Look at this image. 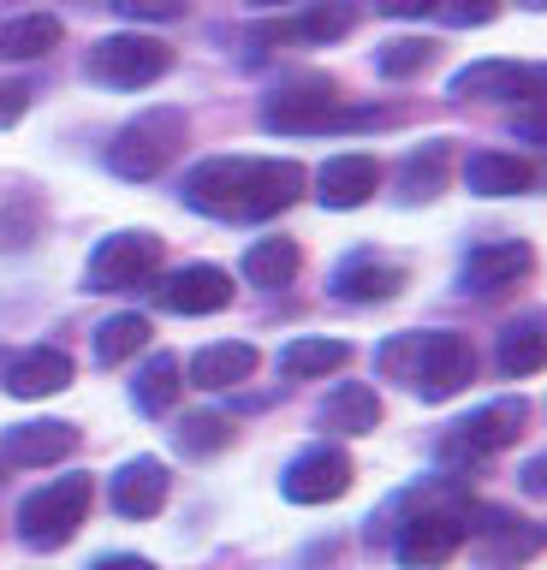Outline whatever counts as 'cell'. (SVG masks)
I'll return each instance as SVG.
<instances>
[{"label":"cell","mask_w":547,"mask_h":570,"mask_svg":"<svg viewBox=\"0 0 547 570\" xmlns=\"http://www.w3.org/2000/svg\"><path fill=\"white\" fill-rule=\"evenodd\" d=\"M375 363L393 374V381H404L417 392V399H452V392H465L476 381V351H470V338L465 333H452V327H434V333H399V338H387Z\"/></svg>","instance_id":"6da1fadb"},{"label":"cell","mask_w":547,"mask_h":570,"mask_svg":"<svg viewBox=\"0 0 547 570\" xmlns=\"http://www.w3.org/2000/svg\"><path fill=\"white\" fill-rule=\"evenodd\" d=\"M375 114L369 107H340V89L333 78H292L280 83L268 101H262V125L286 137H315V131H358Z\"/></svg>","instance_id":"7a4b0ae2"},{"label":"cell","mask_w":547,"mask_h":570,"mask_svg":"<svg viewBox=\"0 0 547 570\" xmlns=\"http://www.w3.org/2000/svg\"><path fill=\"white\" fill-rule=\"evenodd\" d=\"M179 149H185V114L179 107H149L131 125H119V137L108 142V167L131 185H144V178L167 173Z\"/></svg>","instance_id":"3957f363"},{"label":"cell","mask_w":547,"mask_h":570,"mask_svg":"<svg viewBox=\"0 0 547 570\" xmlns=\"http://www.w3.org/2000/svg\"><path fill=\"white\" fill-rule=\"evenodd\" d=\"M90 505H96V481L90 475H55L48 488H37L19 505V534L30 547L55 552L90 523Z\"/></svg>","instance_id":"277c9868"},{"label":"cell","mask_w":547,"mask_h":570,"mask_svg":"<svg viewBox=\"0 0 547 570\" xmlns=\"http://www.w3.org/2000/svg\"><path fill=\"white\" fill-rule=\"evenodd\" d=\"M524 422H529V404L524 399H494L482 410H470L465 422H452L447 434H440L434 452H440L447 470H465V463H482L494 452H506V445H518Z\"/></svg>","instance_id":"5b68a950"},{"label":"cell","mask_w":547,"mask_h":570,"mask_svg":"<svg viewBox=\"0 0 547 570\" xmlns=\"http://www.w3.org/2000/svg\"><path fill=\"white\" fill-rule=\"evenodd\" d=\"M465 541H470V534H465V505H458V499H429V505H417L399 523L393 559L404 570H440Z\"/></svg>","instance_id":"8992f818"},{"label":"cell","mask_w":547,"mask_h":570,"mask_svg":"<svg viewBox=\"0 0 547 570\" xmlns=\"http://www.w3.org/2000/svg\"><path fill=\"white\" fill-rule=\"evenodd\" d=\"M167 66H173V48L162 36H144V30L101 36L90 48V78L108 89H149L155 78H167Z\"/></svg>","instance_id":"52a82bcc"},{"label":"cell","mask_w":547,"mask_h":570,"mask_svg":"<svg viewBox=\"0 0 547 570\" xmlns=\"http://www.w3.org/2000/svg\"><path fill=\"white\" fill-rule=\"evenodd\" d=\"M162 274V238L155 232H114L90 249V292H137Z\"/></svg>","instance_id":"ba28073f"},{"label":"cell","mask_w":547,"mask_h":570,"mask_svg":"<svg viewBox=\"0 0 547 570\" xmlns=\"http://www.w3.org/2000/svg\"><path fill=\"white\" fill-rule=\"evenodd\" d=\"M447 96H458V101H541V96H547V66L470 60V66L452 71Z\"/></svg>","instance_id":"9c48e42d"},{"label":"cell","mask_w":547,"mask_h":570,"mask_svg":"<svg viewBox=\"0 0 547 570\" xmlns=\"http://www.w3.org/2000/svg\"><path fill=\"white\" fill-rule=\"evenodd\" d=\"M482 523H470L465 517V534H476V570H518L541 552L547 534L536 523H524V517L511 511H476Z\"/></svg>","instance_id":"30bf717a"},{"label":"cell","mask_w":547,"mask_h":570,"mask_svg":"<svg viewBox=\"0 0 547 570\" xmlns=\"http://www.w3.org/2000/svg\"><path fill=\"white\" fill-rule=\"evenodd\" d=\"M351 458H345V445H310V452H297L286 463V475H280V493L292 499V505H328V499H340L351 488Z\"/></svg>","instance_id":"8fae6325"},{"label":"cell","mask_w":547,"mask_h":570,"mask_svg":"<svg viewBox=\"0 0 547 570\" xmlns=\"http://www.w3.org/2000/svg\"><path fill=\"white\" fill-rule=\"evenodd\" d=\"M244 178H251V155H215V160H197L185 173V203L215 214V220H238V203H244Z\"/></svg>","instance_id":"7c38bea8"},{"label":"cell","mask_w":547,"mask_h":570,"mask_svg":"<svg viewBox=\"0 0 547 570\" xmlns=\"http://www.w3.org/2000/svg\"><path fill=\"white\" fill-rule=\"evenodd\" d=\"M155 297H162V309L173 315H221L226 303H233V274L215 262H191L179 274H167L155 285Z\"/></svg>","instance_id":"4fadbf2b"},{"label":"cell","mask_w":547,"mask_h":570,"mask_svg":"<svg viewBox=\"0 0 547 570\" xmlns=\"http://www.w3.org/2000/svg\"><path fill=\"white\" fill-rule=\"evenodd\" d=\"M529 267H536V249H529L524 238H494V244H476L465 267H458V285L476 297H494L506 292V285H518Z\"/></svg>","instance_id":"5bb4252c"},{"label":"cell","mask_w":547,"mask_h":570,"mask_svg":"<svg viewBox=\"0 0 547 570\" xmlns=\"http://www.w3.org/2000/svg\"><path fill=\"white\" fill-rule=\"evenodd\" d=\"M328 292L340 303H387V297L404 292V267L375 256V249H358V256H345L340 267H333Z\"/></svg>","instance_id":"9a60e30c"},{"label":"cell","mask_w":547,"mask_h":570,"mask_svg":"<svg viewBox=\"0 0 547 570\" xmlns=\"http://www.w3.org/2000/svg\"><path fill=\"white\" fill-rule=\"evenodd\" d=\"M72 452H78L72 422H19L0 434V463H12V470H42V463H60Z\"/></svg>","instance_id":"2e32d148"},{"label":"cell","mask_w":547,"mask_h":570,"mask_svg":"<svg viewBox=\"0 0 547 570\" xmlns=\"http://www.w3.org/2000/svg\"><path fill=\"white\" fill-rule=\"evenodd\" d=\"M297 196H304V167H297V160H251L238 220H268V214L292 208Z\"/></svg>","instance_id":"e0dca14e"},{"label":"cell","mask_w":547,"mask_h":570,"mask_svg":"<svg viewBox=\"0 0 547 570\" xmlns=\"http://www.w3.org/2000/svg\"><path fill=\"white\" fill-rule=\"evenodd\" d=\"M381 190V160L375 155H328V167L315 173V196H322L328 208H363L369 196Z\"/></svg>","instance_id":"ac0fdd59"},{"label":"cell","mask_w":547,"mask_h":570,"mask_svg":"<svg viewBox=\"0 0 547 570\" xmlns=\"http://www.w3.org/2000/svg\"><path fill=\"white\" fill-rule=\"evenodd\" d=\"M66 386H72V356L60 345H30V351L12 356V368H7L12 399H55Z\"/></svg>","instance_id":"d6986e66"},{"label":"cell","mask_w":547,"mask_h":570,"mask_svg":"<svg viewBox=\"0 0 547 570\" xmlns=\"http://www.w3.org/2000/svg\"><path fill=\"white\" fill-rule=\"evenodd\" d=\"M167 488H173V475H167L162 458H131L126 470L114 475V511L144 523V517H155L167 505Z\"/></svg>","instance_id":"ffe728a7"},{"label":"cell","mask_w":547,"mask_h":570,"mask_svg":"<svg viewBox=\"0 0 547 570\" xmlns=\"http://www.w3.org/2000/svg\"><path fill=\"white\" fill-rule=\"evenodd\" d=\"M191 386L203 392H226L238 381H251L256 374V345H244V338H221V345H203L197 356H191Z\"/></svg>","instance_id":"44dd1931"},{"label":"cell","mask_w":547,"mask_h":570,"mask_svg":"<svg viewBox=\"0 0 547 570\" xmlns=\"http://www.w3.org/2000/svg\"><path fill=\"white\" fill-rule=\"evenodd\" d=\"M547 368V309H529L518 321H506L500 333V374L506 381H524V374Z\"/></svg>","instance_id":"7402d4cb"},{"label":"cell","mask_w":547,"mask_h":570,"mask_svg":"<svg viewBox=\"0 0 547 570\" xmlns=\"http://www.w3.org/2000/svg\"><path fill=\"white\" fill-rule=\"evenodd\" d=\"M465 185L476 196H518L536 185V167H529L524 155H500V149H476L465 160Z\"/></svg>","instance_id":"603a6c76"},{"label":"cell","mask_w":547,"mask_h":570,"mask_svg":"<svg viewBox=\"0 0 547 570\" xmlns=\"http://www.w3.org/2000/svg\"><path fill=\"white\" fill-rule=\"evenodd\" d=\"M66 24L55 12H25V18H0V60H42L60 48Z\"/></svg>","instance_id":"cb8c5ba5"},{"label":"cell","mask_w":547,"mask_h":570,"mask_svg":"<svg viewBox=\"0 0 547 570\" xmlns=\"http://www.w3.org/2000/svg\"><path fill=\"white\" fill-rule=\"evenodd\" d=\"M322 422L340 428V434H375L381 428V392L363 381H340L322 404Z\"/></svg>","instance_id":"d4e9b609"},{"label":"cell","mask_w":547,"mask_h":570,"mask_svg":"<svg viewBox=\"0 0 547 570\" xmlns=\"http://www.w3.org/2000/svg\"><path fill=\"white\" fill-rule=\"evenodd\" d=\"M447 167H452V142H447V137H434V142H422V149L404 155V167H399L404 203H429V196H440V185H447Z\"/></svg>","instance_id":"484cf974"},{"label":"cell","mask_w":547,"mask_h":570,"mask_svg":"<svg viewBox=\"0 0 547 570\" xmlns=\"http://www.w3.org/2000/svg\"><path fill=\"white\" fill-rule=\"evenodd\" d=\"M345 363H351L345 338H292V345L280 351V374H286V381H322V374L345 368Z\"/></svg>","instance_id":"4316f807"},{"label":"cell","mask_w":547,"mask_h":570,"mask_svg":"<svg viewBox=\"0 0 547 570\" xmlns=\"http://www.w3.org/2000/svg\"><path fill=\"white\" fill-rule=\"evenodd\" d=\"M179 356H167V351H155L149 363H144V374H137L131 381V399H137V410H144V416H167L173 404H179Z\"/></svg>","instance_id":"83f0119b"},{"label":"cell","mask_w":547,"mask_h":570,"mask_svg":"<svg viewBox=\"0 0 547 570\" xmlns=\"http://www.w3.org/2000/svg\"><path fill=\"white\" fill-rule=\"evenodd\" d=\"M297 267H304V256H297L292 238H256L251 249H244V279L268 285V292H274V285H292Z\"/></svg>","instance_id":"f1b7e54d"},{"label":"cell","mask_w":547,"mask_h":570,"mask_svg":"<svg viewBox=\"0 0 547 570\" xmlns=\"http://www.w3.org/2000/svg\"><path fill=\"white\" fill-rule=\"evenodd\" d=\"M144 345H149V321L131 315V309H126V315H108V321L96 327V363H101V368H119L126 356H137Z\"/></svg>","instance_id":"f546056e"},{"label":"cell","mask_w":547,"mask_h":570,"mask_svg":"<svg viewBox=\"0 0 547 570\" xmlns=\"http://www.w3.org/2000/svg\"><path fill=\"white\" fill-rule=\"evenodd\" d=\"M351 24H358V0H315V7L297 18V24H286V30L328 48V42H340V36H351Z\"/></svg>","instance_id":"4dcf8cb0"},{"label":"cell","mask_w":547,"mask_h":570,"mask_svg":"<svg viewBox=\"0 0 547 570\" xmlns=\"http://www.w3.org/2000/svg\"><path fill=\"white\" fill-rule=\"evenodd\" d=\"M429 60H434L429 36H393V42L375 48V71H381V78H417Z\"/></svg>","instance_id":"1f68e13d"},{"label":"cell","mask_w":547,"mask_h":570,"mask_svg":"<svg viewBox=\"0 0 547 570\" xmlns=\"http://www.w3.org/2000/svg\"><path fill=\"white\" fill-rule=\"evenodd\" d=\"M226 440H233V422L215 416V410H203V416H185V428H179V445H185V452H221Z\"/></svg>","instance_id":"d6a6232c"},{"label":"cell","mask_w":547,"mask_h":570,"mask_svg":"<svg viewBox=\"0 0 547 570\" xmlns=\"http://www.w3.org/2000/svg\"><path fill=\"white\" fill-rule=\"evenodd\" d=\"M119 18H155V24H167V18L185 12V0H108Z\"/></svg>","instance_id":"836d02e7"},{"label":"cell","mask_w":547,"mask_h":570,"mask_svg":"<svg viewBox=\"0 0 547 570\" xmlns=\"http://www.w3.org/2000/svg\"><path fill=\"white\" fill-rule=\"evenodd\" d=\"M511 137H524V142H547V96H541V101H524L518 114H511Z\"/></svg>","instance_id":"e575fe53"},{"label":"cell","mask_w":547,"mask_h":570,"mask_svg":"<svg viewBox=\"0 0 547 570\" xmlns=\"http://www.w3.org/2000/svg\"><path fill=\"white\" fill-rule=\"evenodd\" d=\"M434 12H447V24H488L500 12V0H440Z\"/></svg>","instance_id":"d590c367"},{"label":"cell","mask_w":547,"mask_h":570,"mask_svg":"<svg viewBox=\"0 0 547 570\" xmlns=\"http://www.w3.org/2000/svg\"><path fill=\"white\" fill-rule=\"evenodd\" d=\"M25 107H30V89L25 83H0V131H7V125H19Z\"/></svg>","instance_id":"8d00e7d4"},{"label":"cell","mask_w":547,"mask_h":570,"mask_svg":"<svg viewBox=\"0 0 547 570\" xmlns=\"http://www.w3.org/2000/svg\"><path fill=\"white\" fill-rule=\"evenodd\" d=\"M434 7H440V0H375V12H387V18H422Z\"/></svg>","instance_id":"74e56055"},{"label":"cell","mask_w":547,"mask_h":570,"mask_svg":"<svg viewBox=\"0 0 547 570\" xmlns=\"http://www.w3.org/2000/svg\"><path fill=\"white\" fill-rule=\"evenodd\" d=\"M90 570H155V564L137 559V552H108V559H96Z\"/></svg>","instance_id":"f35d334b"},{"label":"cell","mask_w":547,"mask_h":570,"mask_svg":"<svg viewBox=\"0 0 547 570\" xmlns=\"http://www.w3.org/2000/svg\"><path fill=\"white\" fill-rule=\"evenodd\" d=\"M524 493H547V458H529L524 463Z\"/></svg>","instance_id":"ab89813d"},{"label":"cell","mask_w":547,"mask_h":570,"mask_svg":"<svg viewBox=\"0 0 547 570\" xmlns=\"http://www.w3.org/2000/svg\"><path fill=\"white\" fill-rule=\"evenodd\" d=\"M251 7H262V12H268V7H292V0H251Z\"/></svg>","instance_id":"60d3db41"},{"label":"cell","mask_w":547,"mask_h":570,"mask_svg":"<svg viewBox=\"0 0 547 570\" xmlns=\"http://www.w3.org/2000/svg\"><path fill=\"white\" fill-rule=\"evenodd\" d=\"M524 7H547V0H524Z\"/></svg>","instance_id":"b9f144b4"}]
</instances>
